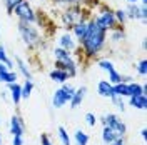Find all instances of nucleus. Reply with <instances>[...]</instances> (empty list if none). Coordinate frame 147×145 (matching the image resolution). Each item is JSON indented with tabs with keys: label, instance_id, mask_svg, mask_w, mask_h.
Masks as SVG:
<instances>
[{
	"label": "nucleus",
	"instance_id": "35",
	"mask_svg": "<svg viewBox=\"0 0 147 145\" xmlns=\"http://www.w3.org/2000/svg\"><path fill=\"white\" fill-rule=\"evenodd\" d=\"M40 140H42V145H52V144H50V140H49V137H47V135H42V137H40Z\"/></svg>",
	"mask_w": 147,
	"mask_h": 145
},
{
	"label": "nucleus",
	"instance_id": "32",
	"mask_svg": "<svg viewBox=\"0 0 147 145\" xmlns=\"http://www.w3.org/2000/svg\"><path fill=\"white\" fill-rule=\"evenodd\" d=\"M85 120H87V124H89L90 127L95 125V115H94V113H87V115H85Z\"/></svg>",
	"mask_w": 147,
	"mask_h": 145
},
{
	"label": "nucleus",
	"instance_id": "43",
	"mask_svg": "<svg viewBox=\"0 0 147 145\" xmlns=\"http://www.w3.org/2000/svg\"><path fill=\"white\" fill-rule=\"evenodd\" d=\"M146 3H147V0H142V5H146Z\"/></svg>",
	"mask_w": 147,
	"mask_h": 145
},
{
	"label": "nucleus",
	"instance_id": "21",
	"mask_svg": "<svg viewBox=\"0 0 147 145\" xmlns=\"http://www.w3.org/2000/svg\"><path fill=\"white\" fill-rule=\"evenodd\" d=\"M15 80H17V73H15V72H9V70L0 72V82H5V83H13Z\"/></svg>",
	"mask_w": 147,
	"mask_h": 145
},
{
	"label": "nucleus",
	"instance_id": "3",
	"mask_svg": "<svg viewBox=\"0 0 147 145\" xmlns=\"http://www.w3.org/2000/svg\"><path fill=\"white\" fill-rule=\"evenodd\" d=\"M102 124L112 128V130L117 134V137H119V138H122V137L125 135V130H127V128H125V125L122 124V120H119V117H117V115H114V113L105 115V117H104V120H102Z\"/></svg>",
	"mask_w": 147,
	"mask_h": 145
},
{
	"label": "nucleus",
	"instance_id": "13",
	"mask_svg": "<svg viewBox=\"0 0 147 145\" xmlns=\"http://www.w3.org/2000/svg\"><path fill=\"white\" fill-rule=\"evenodd\" d=\"M85 92H87V89H85V87H82V89H79V90L74 92L72 99H70V105H72V109H77V107L82 103L84 97H85Z\"/></svg>",
	"mask_w": 147,
	"mask_h": 145
},
{
	"label": "nucleus",
	"instance_id": "20",
	"mask_svg": "<svg viewBox=\"0 0 147 145\" xmlns=\"http://www.w3.org/2000/svg\"><path fill=\"white\" fill-rule=\"evenodd\" d=\"M15 62H17V65H18V70L22 72V75L27 79V80H32V73H30V70L27 68V65H25V62L22 60V58H15Z\"/></svg>",
	"mask_w": 147,
	"mask_h": 145
},
{
	"label": "nucleus",
	"instance_id": "31",
	"mask_svg": "<svg viewBox=\"0 0 147 145\" xmlns=\"http://www.w3.org/2000/svg\"><path fill=\"white\" fill-rule=\"evenodd\" d=\"M110 99H112V102H114V103L117 105V109H120L122 112H124V109H125V105H124V102L120 100V97H117V95H112Z\"/></svg>",
	"mask_w": 147,
	"mask_h": 145
},
{
	"label": "nucleus",
	"instance_id": "26",
	"mask_svg": "<svg viewBox=\"0 0 147 145\" xmlns=\"http://www.w3.org/2000/svg\"><path fill=\"white\" fill-rule=\"evenodd\" d=\"M54 54H55V58H57V60H65V58H70L69 50H65V48H55Z\"/></svg>",
	"mask_w": 147,
	"mask_h": 145
},
{
	"label": "nucleus",
	"instance_id": "4",
	"mask_svg": "<svg viewBox=\"0 0 147 145\" xmlns=\"http://www.w3.org/2000/svg\"><path fill=\"white\" fill-rule=\"evenodd\" d=\"M15 13H17V17L22 20V22H27V23H32L34 20H35V15H34V10L30 9V5H28V2H20L17 7H15Z\"/></svg>",
	"mask_w": 147,
	"mask_h": 145
},
{
	"label": "nucleus",
	"instance_id": "39",
	"mask_svg": "<svg viewBox=\"0 0 147 145\" xmlns=\"http://www.w3.org/2000/svg\"><path fill=\"white\" fill-rule=\"evenodd\" d=\"M112 145H124V142H122V138H117L115 142H112Z\"/></svg>",
	"mask_w": 147,
	"mask_h": 145
},
{
	"label": "nucleus",
	"instance_id": "16",
	"mask_svg": "<svg viewBox=\"0 0 147 145\" xmlns=\"http://www.w3.org/2000/svg\"><path fill=\"white\" fill-rule=\"evenodd\" d=\"M112 92H114V95H117V97H129L127 83H124V82L112 85Z\"/></svg>",
	"mask_w": 147,
	"mask_h": 145
},
{
	"label": "nucleus",
	"instance_id": "42",
	"mask_svg": "<svg viewBox=\"0 0 147 145\" xmlns=\"http://www.w3.org/2000/svg\"><path fill=\"white\" fill-rule=\"evenodd\" d=\"M129 3H136V2H137V0H127Z\"/></svg>",
	"mask_w": 147,
	"mask_h": 145
},
{
	"label": "nucleus",
	"instance_id": "19",
	"mask_svg": "<svg viewBox=\"0 0 147 145\" xmlns=\"http://www.w3.org/2000/svg\"><path fill=\"white\" fill-rule=\"evenodd\" d=\"M127 90H129V97H134L139 93H146V87H140L137 83H127Z\"/></svg>",
	"mask_w": 147,
	"mask_h": 145
},
{
	"label": "nucleus",
	"instance_id": "8",
	"mask_svg": "<svg viewBox=\"0 0 147 145\" xmlns=\"http://www.w3.org/2000/svg\"><path fill=\"white\" fill-rule=\"evenodd\" d=\"M125 15L130 17V18H142V20H146V17H147L146 5H142V9H139L137 5H130V7L125 10Z\"/></svg>",
	"mask_w": 147,
	"mask_h": 145
},
{
	"label": "nucleus",
	"instance_id": "15",
	"mask_svg": "<svg viewBox=\"0 0 147 145\" xmlns=\"http://www.w3.org/2000/svg\"><path fill=\"white\" fill-rule=\"evenodd\" d=\"M9 89L12 92V100H13V103H18L20 99H22V87L18 85L17 82H13V83H9Z\"/></svg>",
	"mask_w": 147,
	"mask_h": 145
},
{
	"label": "nucleus",
	"instance_id": "22",
	"mask_svg": "<svg viewBox=\"0 0 147 145\" xmlns=\"http://www.w3.org/2000/svg\"><path fill=\"white\" fill-rule=\"evenodd\" d=\"M75 142H77V145H87L89 144V135L82 130H77L75 132Z\"/></svg>",
	"mask_w": 147,
	"mask_h": 145
},
{
	"label": "nucleus",
	"instance_id": "11",
	"mask_svg": "<svg viewBox=\"0 0 147 145\" xmlns=\"http://www.w3.org/2000/svg\"><path fill=\"white\" fill-rule=\"evenodd\" d=\"M97 90H99V95H102V97H112V95H114V92H112V83L107 82V80L99 82Z\"/></svg>",
	"mask_w": 147,
	"mask_h": 145
},
{
	"label": "nucleus",
	"instance_id": "33",
	"mask_svg": "<svg viewBox=\"0 0 147 145\" xmlns=\"http://www.w3.org/2000/svg\"><path fill=\"white\" fill-rule=\"evenodd\" d=\"M139 73H142V75L147 73V62L146 60H142V62L139 64Z\"/></svg>",
	"mask_w": 147,
	"mask_h": 145
},
{
	"label": "nucleus",
	"instance_id": "24",
	"mask_svg": "<svg viewBox=\"0 0 147 145\" xmlns=\"http://www.w3.org/2000/svg\"><path fill=\"white\" fill-rule=\"evenodd\" d=\"M32 89H34V83H32V80H27L25 83H24V87H22V99H28V97H30V92H32Z\"/></svg>",
	"mask_w": 147,
	"mask_h": 145
},
{
	"label": "nucleus",
	"instance_id": "2",
	"mask_svg": "<svg viewBox=\"0 0 147 145\" xmlns=\"http://www.w3.org/2000/svg\"><path fill=\"white\" fill-rule=\"evenodd\" d=\"M18 32H20V35H22L24 42H25L27 45H37L38 40H40L38 32H37L30 23H27V22H20V25H18Z\"/></svg>",
	"mask_w": 147,
	"mask_h": 145
},
{
	"label": "nucleus",
	"instance_id": "1",
	"mask_svg": "<svg viewBox=\"0 0 147 145\" xmlns=\"http://www.w3.org/2000/svg\"><path fill=\"white\" fill-rule=\"evenodd\" d=\"M104 40H105V30H104L97 22L87 23V32H85L84 38L80 40L84 44V48L87 50V54L95 55L102 48Z\"/></svg>",
	"mask_w": 147,
	"mask_h": 145
},
{
	"label": "nucleus",
	"instance_id": "7",
	"mask_svg": "<svg viewBox=\"0 0 147 145\" xmlns=\"http://www.w3.org/2000/svg\"><path fill=\"white\" fill-rule=\"evenodd\" d=\"M70 99H72V97H70L69 93H65V92L62 90V89H60V90H57V92L54 93L52 103H54L55 109H60V107H64L67 102H70Z\"/></svg>",
	"mask_w": 147,
	"mask_h": 145
},
{
	"label": "nucleus",
	"instance_id": "17",
	"mask_svg": "<svg viewBox=\"0 0 147 145\" xmlns=\"http://www.w3.org/2000/svg\"><path fill=\"white\" fill-rule=\"evenodd\" d=\"M50 79L55 82H60V83H64L67 79H69V73L65 72V70H60V68H55L50 72Z\"/></svg>",
	"mask_w": 147,
	"mask_h": 145
},
{
	"label": "nucleus",
	"instance_id": "40",
	"mask_svg": "<svg viewBox=\"0 0 147 145\" xmlns=\"http://www.w3.org/2000/svg\"><path fill=\"white\" fill-rule=\"evenodd\" d=\"M5 70H7V65H5V64H2V62H0V72H5Z\"/></svg>",
	"mask_w": 147,
	"mask_h": 145
},
{
	"label": "nucleus",
	"instance_id": "25",
	"mask_svg": "<svg viewBox=\"0 0 147 145\" xmlns=\"http://www.w3.org/2000/svg\"><path fill=\"white\" fill-rule=\"evenodd\" d=\"M59 130V137H60V140H62V144L64 145H70V137H69V134H67V130H65L64 127H59L57 128Z\"/></svg>",
	"mask_w": 147,
	"mask_h": 145
},
{
	"label": "nucleus",
	"instance_id": "34",
	"mask_svg": "<svg viewBox=\"0 0 147 145\" xmlns=\"http://www.w3.org/2000/svg\"><path fill=\"white\" fill-rule=\"evenodd\" d=\"M115 17L119 18L120 22H124V20L127 18V15H125V10H117V12H115Z\"/></svg>",
	"mask_w": 147,
	"mask_h": 145
},
{
	"label": "nucleus",
	"instance_id": "41",
	"mask_svg": "<svg viewBox=\"0 0 147 145\" xmlns=\"http://www.w3.org/2000/svg\"><path fill=\"white\" fill-rule=\"evenodd\" d=\"M140 134H142V138H144V140H146V138H147V130H142V132H140Z\"/></svg>",
	"mask_w": 147,
	"mask_h": 145
},
{
	"label": "nucleus",
	"instance_id": "18",
	"mask_svg": "<svg viewBox=\"0 0 147 145\" xmlns=\"http://www.w3.org/2000/svg\"><path fill=\"white\" fill-rule=\"evenodd\" d=\"M72 28H74V32H75V37L82 40L84 35H85V32H87V23H85V22H79V23H75Z\"/></svg>",
	"mask_w": 147,
	"mask_h": 145
},
{
	"label": "nucleus",
	"instance_id": "38",
	"mask_svg": "<svg viewBox=\"0 0 147 145\" xmlns=\"http://www.w3.org/2000/svg\"><path fill=\"white\" fill-rule=\"evenodd\" d=\"M112 38H114V40H115V42H117V40H119V38H122V34H114V37H112Z\"/></svg>",
	"mask_w": 147,
	"mask_h": 145
},
{
	"label": "nucleus",
	"instance_id": "27",
	"mask_svg": "<svg viewBox=\"0 0 147 145\" xmlns=\"http://www.w3.org/2000/svg\"><path fill=\"white\" fill-rule=\"evenodd\" d=\"M109 82L115 85V83H120V82H124V77H122L119 72H115V70H114V72H110V73H109Z\"/></svg>",
	"mask_w": 147,
	"mask_h": 145
},
{
	"label": "nucleus",
	"instance_id": "30",
	"mask_svg": "<svg viewBox=\"0 0 147 145\" xmlns=\"http://www.w3.org/2000/svg\"><path fill=\"white\" fill-rule=\"evenodd\" d=\"M20 2H24V0H5V5H7V9H9V12H12V10L17 7Z\"/></svg>",
	"mask_w": 147,
	"mask_h": 145
},
{
	"label": "nucleus",
	"instance_id": "28",
	"mask_svg": "<svg viewBox=\"0 0 147 145\" xmlns=\"http://www.w3.org/2000/svg\"><path fill=\"white\" fill-rule=\"evenodd\" d=\"M0 62L2 64H5L7 67H12V62L9 60V57H7V54H5V48L0 45Z\"/></svg>",
	"mask_w": 147,
	"mask_h": 145
},
{
	"label": "nucleus",
	"instance_id": "5",
	"mask_svg": "<svg viewBox=\"0 0 147 145\" xmlns=\"http://www.w3.org/2000/svg\"><path fill=\"white\" fill-rule=\"evenodd\" d=\"M95 22L100 25L104 30H107V28L114 27V23H115V15L112 13V12H107V10H104L99 17L95 18Z\"/></svg>",
	"mask_w": 147,
	"mask_h": 145
},
{
	"label": "nucleus",
	"instance_id": "23",
	"mask_svg": "<svg viewBox=\"0 0 147 145\" xmlns=\"http://www.w3.org/2000/svg\"><path fill=\"white\" fill-rule=\"evenodd\" d=\"M60 45H62V48H65V50H70V48H74V40H72V37L69 35V34L62 35V38H60Z\"/></svg>",
	"mask_w": 147,
	"mask_h": 145
},
{
	"label": "nucleus",
	"instance_id": "12",
	"mask_svg": "<svg viewBox=\"0 0 147 145\" xmlns=\"http://www.w3.org/2000/svg\"><path fill=\"white\" fill-rule=\"evenodd\" d=\"M130 105H132L134 109L144 110V109H146V105H147L146 93H139V95H134V97H130Z\"/></svg>",
	"mask_w": 147,
	"mask_h": 145
},
{
	"label": "nucleus",
	"instance_id": "29",
	"mask_svg": "<svg viewBox=\"0 0 147 145\" xmlns=\"http://www.w3.org/2000/svg\"><path fill=\"white\" fill-rule=\"evenodd\" d=\"M99 67H100L102 70H105V72H114L115 68H114V65L110 64V62H107V60H102V62H99Z\"/></svg>",
	"mask_w": 147,
	"mask_h": 145
},
{
	"label": "nucleus",
	"instance_id": "6",
	"mask_svg": "<svg viewBox=\"0 0 147 145\" xmlns=\"http://www.w3.org/2000/svg\"><path fill=\"white\" fill-rule=\"evenodd\" d=\"M64 22L65 23H69V25H75V23H79V22H82V12L79 9H69L67 12L64 13Z\"/></svg>",
	"mask_w": 147,
	"mask_h": 145
},
{
	"label": "nucleus",
	"instance_id": "36",
	"mask_svg": "<svg viewBox=\"0 0 147 145\" xmlns=\"http://www.w3.org/2000/svg\"><path fill=\"white\" fill-rule=\"evenodd\" d=\"M22 137H13V145H22Z\"/></svg>",
	"mask_w": 147,
	"mask_h": 145
},
{
	"label": "nucleus",
	"instance_id": "10",
	"mask_svg": "<svg viewBox=\"0 0 147 145\" xmlns=\"http://www.w3.org/2000/svg\"><path fill=\"white\" fill-rule=\"evenodd\" d=\"M57 67L60 70H65L69 75H75V64L72 58H65V60H57Z\"/></svg>",
	"mask_w": 147,
	"mask_h": 145
},
{
	"label": "nucleus",
	"instance_id": "14",
	"mask_svg": "<svg viewBox=\"0 0 147 145\" xmlns=\"http://www.w3.org/2000/svg\"><path fill=\"white\" fill-rule=\"evenodd\" d=\"M119 137H117V134L112 130L110 127H107V125H104V132H102V140H104V144H112V142H115Z\"/></svg>",
	"mask_w": 147,
	"mask_h": 145
},
{
	"label": "nucleus",
	"instance_id": "37",
	"mask_svg": "<svg viewBox=\"0 0 147 145\" xmlns=\"http://www.w3.org/2000/svg\"><path fill=\"white\" fill-rule=\"evenodd\" d=\"M60 3H79L80 0H59Z\"/></svg>",
	"mask_w": 147,
	"mask_h": 145
},
{
	"label": "nucleus",
	"instance_id": "44",
	"mask_svg": "<svg viewBox=\"0 0 147 145\" xmlns=\"http://www.w3.org/2000/svg\"><path fill=\"white\" fill-rule=\"evenodd\" d=\"M0 145H2V135H0Z\"/></svg>",
	"mask_w": 147,
	"mask_h": 145
},
{
	"label": "nucleus",
	"instance_id": "9",
	"mask_svg": "<svg viewBox=\"0 0 147 145\" xmlns=\"http://www.w3.org/2000/svg\"><path fill=\"white\" fill-rule=\"evenodd\" d=\"M10 130H12L13 137H22V134H24V124H22L20 117H17V115L12 117V120H10Z\"/></svg>",
	"mask_w": 147,
	"mask_h": 145
}]
</instances>
